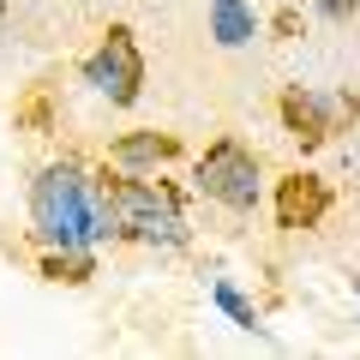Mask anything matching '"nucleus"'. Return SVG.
Listing matches in <instances>:
<instances>
[{"mask_svg": "<svg viewBox=\"0 0 360 360\" xmlns=\"http://www.w3.org/2000/svg\"><path fill=\"white\" fill-rule=\"evenodd\" d=\"M30 222L49 246H96L115 234L103 180H90L78 162H54L30 186Z\"/></svg>", "mask_w": 360, "mask_h": 360, "instance_id": "obj_1", "label": "nucleus"}, {"mask_svg": "<svg viewBox=\"0 0 360 360\" xmlns=\"http://www.w3.org/2000/svg\"><path fill=\"white\" fill-rule=\"evenodd\" d=\"M103 198H108V217H115L120 240H139V246H180V240H186L180 193L162 186V180L108 168V174H103Z\"/></svg>", "mask_w": 360, "mask_h": 360, "instance_id": "obj_2", "label": "nucleus"}, {"mask_svg": "<svg viewBox=\"0 0 360 360\" xmlns=\"http://www.w3.org/2000/svg\"><path fill=\"white\" fill-rule=\"evenodd\" d=\"M84 84L96 90V96H108L115 108L139 103V90H144V49H139V37H132L127 25L103 30V42H96L90 60H84Z\"/></svg>", "mask_w": 360, "mask_h": 360, "instance_id": "obj_3", "label": "nucleus"}, {"mask_svg": "<svg viewBox=\"0 0 360 360\" xmlns=\"http://www.w3.org/2000/svg\"><path fill=\"white\" fill-rule=\"evenodd\" d=\"M193 180H198L205 198H217V205H229V210H252L258 205V156L246 150L240 139H217Z\"/></svg>", "mask_w": 360, "mask_h": 360, "instance_id": "obj_4", "label": "nucleus"}, {"mask_svg": "<svg viewBox=\"0 0 360 360\" xmlns=\"http://www.w3.org/2000/svg\"><path fill=\"white\" fill-rule=\"evenodd\" d=\"M324 210H330V186H324L319 174H307V168H295V174L276 180V229L300 234V229H319Z\"/></svg>", "mask_w": 360, "mask_h": 360, "instance_id": "obj_5", "label": "nucleus"}, {"mask_svg": "<svg viewBox=\"0 0 360 360\" xmlns=\"http://www.w3.org/2000/svg\"><path fill=\"white\" fill-rule=\"evenodd\" d=\"M276 108H283V127H288V139H300L307 150H319V144L336 132V108L324 103V96H312V90H300V84H288Z\"/></svg>", "mask_w": 360, "mask_h": 360, "instance_id": "obj_6", "label": "nucleus"}, {"mask_svg": "<svg viewBox=\"0 0 360 360\" xmlns=\"http://www.w3.org/2000/svg\"><path fill=\"white\" fill-rule=\"evenodd\" d=\"M168 156H180V139H174V132H127V139L108 144V162H115V168L168 162Z\"/></svg>", "mask_w": 360, "mask_h": 360, "instance_id": "obj_7", "label": "nucleus"}, {"mask_svg": "<svg viewBox=\"0 0 360 360\" xmlns=\"http://www.w3.org/2000/svg\"><path fill=\"white\" fill-rule=\"evenodd\" d=\"M210 37L222 42V49H240V42L258 37V18L246 0H210Z\"/></svg>", "mask_w": 360, "mask_h": 360, "instance_id": "obj_8", "label": "nucleus"}, {"mask_svg": "<svg viewBox=\"0 0 360 360\" xmlns=\"http://www.w3.org/2000/svg\"><path fill=\"white\" fill-rule=\"evenodd\" d=\"M42 276H49V283H66V288L90 283V276H96L90 246H60V252H49V258H42Z\"/></svg>", "mask_w": 360, "mask_h": 360, "instance_id": "obj_9", "label": "nucleus"}, {"mask_svg": "<svg viewBox=\"0 0 360 360\" xmlns=\"http://www.w3.org/2000/svg\"><path fill=\"white\" fill-rule=\"evenodd\" d=\"M210 295H217V307L229 312V319L240 324V330H264V324H258V312H252V300H246V295H240V288H234V283H217V288H210Z\"/></svg>", "mask_w": 360, "mask_h": 360, "instance_id": "obj_10", "label": "nucleus"}, {"mask_svg": "<svg viewBox=\"0 0 360 360\" xmlns=\"http://www.w3.org/2000/svg\"><path fill=\"white\" fill-rule=\"evenodd\" d=\"M13 120H18V127H30V132H49V127H54V108H49V90H30L25 103L13 108Z\"/></svg>", "mask_w": 360, "mask_h": 360, "instance_id": "obj_11", "label": "nucleus"}, {"mask_svg": "<svg viewBox=\"0 0 360 360\" xmlns=\"http://www.w3.org/2000/svg\"><path fill=\"white\" fill-rule=\"evenodd\" d=\"M354 6H360V0H319V13H324V18H336V25H342Z\"/></svg>", "mask_w": 360, "mask_h": 360, "instance_id": "obj_12", "label": "nucleus"}]
</instances>
